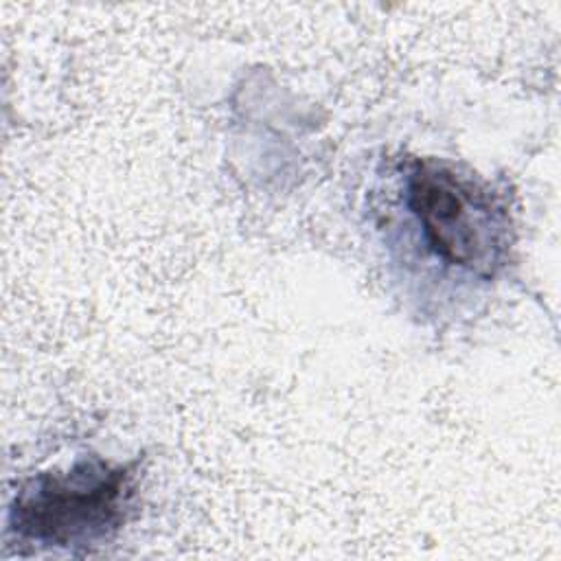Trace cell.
I'll use <instances>...</instances> for the list:
<instances>
[{"label": "cell", "mask_w": 561, "mask_h": 561, "mask_svg": "<svg viewBox=\"0 0 561 561\" xmlns=\"http://www.w3.org/2000/svg\"><path fill=\"white\" fill-rule=\"evenodd\" d=\"M405 202L427 248L447 265L491 278L506 259L511 219L502 199L456 164L419 158L405 175Z\"/></svg>", "instance_id": "obj_1"}, {"label": "cell", "mask_w": 561, "mask_h": 561, "mask_svg": "<svg viewBox=\"0 0 561 561\" xmlns=\"http://www.w3.org/2000/svg\"><path fill=\"white\" fill-rule=\"evenodd\" d=\"M134 497L129 465L101 458L77 460L68 471L37 473L15 493L9 530L33 546H90L110 539Z\"/></svg>", "instance_id": "obj_2"}]
</instances>
